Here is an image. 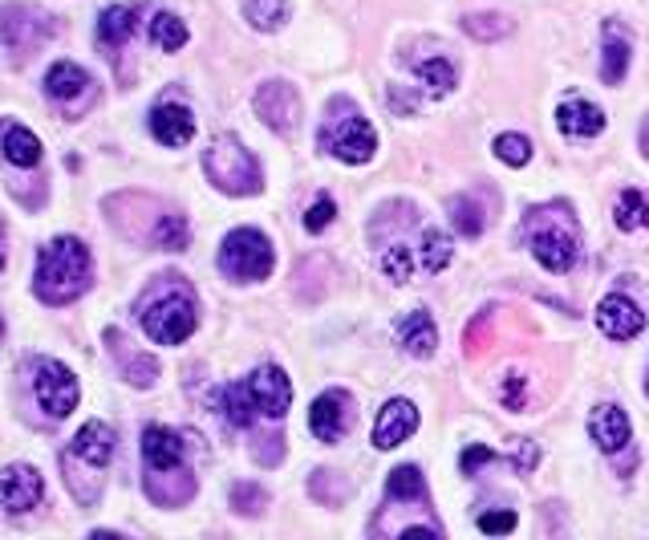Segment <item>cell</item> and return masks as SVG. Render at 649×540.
<instances>
[{
  "label": "cell",
  "instance_id": "obj_1",
  "mask_svg": "<svg viewBox=\"0 0 649 540\" xmlns=\"http://www.w3.org/2000/svg\"><path fill=\"white\" fill-rule=\"evenodd\" d=\"M183 435L171 427L150 423L143 431V463H146V496L163 508H179L195 496V475L187 468Z\"/></svg>",
  "mask_w": 649,
  "mask_h": 540
},
{
  "label": "cell",
  "instance_id": "obj_2",
  "mask_svg": "<svg viewBox=\"0 0 649 540\" xmlns=\"http://www.w3.org/2000/svg\"><path fill=\"white\" fill-rule=\"evenodd\" d=\"M519 240L528 244L531 257L557 277L581 260V224H577L569 203H536V207H528L524 224H519Z\"/></svg>",
  "mask_w": 649,
  "mask_h": 540
},
{
  "label": "cell",
  "instance_id": "obj_3",
  "mask_svg": "<svg viewBox=\"0 0 649 540\" xmlns=\"http://www.w3.org/2000/svg\"><path fill=\"white\" fill-rule=\"evenodd\" d=\"M138 322H143L146 338L159 341V346L187 341L199 325V305L191 284L183 277H159L150 284V293L138 301Z\"/></svg>",
  "mask_w": 649,
  "mask_h": 540
},
{
  "label": "cell",
  "instance_id": "obj_4",
  "mask_svg": "<svg viewBox=\"0 0 649 540\" xmlns=\"http://www.w3.org/2000/svg\"><path fill=\"white\" fill-rule=\"evenodd\" d=\"M90 277H93L90 248L78 236H57V240H49L41 248L33 289H37V297L45 305H69V301H78L90 289Z\"/></svg>",
  "mask_w": 649,
  "mask_h": 540
},
{
  "label": "cell",
  "instance_id": "obj_5",
  "mask_svg": "<svg viewBox=\"0 0 649 540\" xmlns=\"http://www.w3.org/2000/svg\"><path fill=\"white\" fill-rule=\"evenodd\" d=\"M110 460H114V431L98 419L86 423V427L74 435V443L61 451V472H66V484H69V492H74V500L78 504L98 500L102 472H107Z\"/></svg>",
  "mask_w": 649,
  "mask_h": 540
},
{
  "label": "cell",
  "instance_id": "obj_6",
  "mask_svg": "<svg viewBox=\"0 0 649 540\" xmlns=\"http://www.w3.org/2000/svg\"><path fill=\"white\" fill-rule=\"evenodd\" d=\"M317 143L325 155H333V159L342 162H366L378 150L373 126L349 98H333L329 106H325V122H321Z\"/></svg>",
  "mask_w": 649,
  "mask_h": 540
},
{
  "label": "cell",
  "instance_id": "obj_7",
  "mask_svg": "<svg viewBox=\"0 0 649 540\" xmlns=\"http://www.w3.org/2000/svg\"><path fill=\"white\" fill-rule=\"evenodd\" d=\"M203 171L212 179L215 188L227 191V195H256L265 188V171L256 155L236 135H220L203 155Z\"/></svg>",
  "mask_w": 649,
  "mask_h": 540
},
{
  "label": "cell",
  "instance_id": "obj_8",
  "mask_svg": "<svg viewBox=\"0 0 649 540\" xmlns=\"http://www.w3.org/2000/svg\"><path fill=\"white\" fill-rule=\"evenodd\" d=\"M220 272L232 277V281H265L272 272V244H268L265 232L256 228H236L220 248Z\"/></svg>",
  "mask_w": 649,
  "mask_h": 540
},
{
  "label": "cell",
  "instance_id": "obj_9",
  "mask_svg": "<svg viewBox=\"0 0 649 540\" xmlns=\"http://www.w3.org/2000/svg\"><path fill=\"white\" fill-rule=\"evenodd\" d=\"M33 394H37V406L49 415V419H66V415L78 410L81 386L61 362L41 358V362L33 365Z\"/></svg>",
  "mask_w": 649,
  "mask_h": 540
},
{
  "label": "cell",
  "instance_id": "obj_10",
  "mask_svg": "<svg viewBox=\"0 0 649 540\" xmlns=\"http://www.w3.org/2000/svg\"><path fill=\"white\" fill-rule=\"evenodd\" d=\"M239 386H244V398H248V406H253L256 419L280 423L284 415H289L292 382H289V374H284L280 365H260V370H253V374L239 382Z\"/></svg>",
  "mask_w": 649,
  "mask_h": 540
},
{
  "label": "cell",
  "instance_id": "obj_11",
  "mask_svg": "<svg viewBox=\"0 0 649 540\" xmlns=\"http://www.w3.org/2000/svg\"><path fill=\"white\" fill-rule=\"evenodd\" d=\"M49 33H54V25L41 9H29V4H4L0 9V41L9 45L13 57L33 54Z\"/></svg>",
  "mask_w": 649,
  "mask_h": 540
},
{
  "label": "cell",
  "instance_id": "obj_12",
  "mask_svg": "<svg viewBox=\"0 0 649 540\" xmlns=\"http://www.w3.org/2000/svg\"><path fill=\"white\" fill-rule=\"evenodd\" d=\"M45 496V480H41L37 468H29V463H13V468H4L0 472V508L9 516H25L33 513Z\"/></svg>",
  "mask_w": 649,
  "mask_h": 540
},
{
  "label": "cell",
  "instance_id": "obj_13",
  "mask_svg": "<svg viewBox=\"0 0 649 540\" xmlns=\"http://www.w3.org/2000/svg\"><path fill=\"white\" fill-rule=\"evenodd\" d=\"M256 114L277 131V135H292L296 119H301V94L292 90L289 81H265L256 90Z\"/></svg>",
  "mask_w": 649,
  "mask_h": 540
},
{
  "label": "cell",
  "instance_id": "obj_14",
  "mask_svg": "<svg viewBox=\"0 0 649 540\" xmlns=\"http://www.w3.org/2000/svg\"><path fill=\"white\" fill-rule=\"evenodd\" d=\"M354 423V398L345 391H325L309 410V431L317 435L321 443H342Z\"/></svg>",
  "mask_w": 649,
  "mask_h": 540
},
{
  "label": "cell",
  "instance_id": "obj_15",
  "mask_svg": "<svg viewBox=\"0 0 649 540\" xmlns=\"http://www.w3.org/2000/svg\"><path fill=\"white\" fill-rule=\"evenodd\" d=\"M596 325H601L605 338L629 341L646 329V313L637 310V301H629L625 293H609V297L596 305Z\"/></svg>",
  "mask_w": 649,
  "mask_h": 540
},
{
  "label": "cell",
  "instance_id": "obj_16",
  "mask_svg": "<svg viewBox=\"0 0 649 540\" xmlns=\"http://www.w3.org/2000/svg\"><path fill=\"white\" fill-rule=\"evenodd\" d=\"M414 431H418V410H414V403L411 398H390L382 406L378 423H373V447L390 451V447L406 443Z\"/></svg>",
  "mask_w": 649,
  "mask_h": 540
},
{
  "label": "cell",
  "instance_id": "obj_17",
  "mask_svg": "<svg viewBox=\"0 0 649 540\" xmlns=\"http://www.w3.org/2000/svg\"><path fill=\"white\" fill-rule=\"evenodd\" d=\"M629 54H634L629 29H625L617 16H609L605 29H601V78H605V86L625 81V74H629Z\"/></svg>",
  "mask_w": 649,
  "mask_h": 540
},
{
  "label": "cell",
  "instance_id": "obj_18",
  "mask_svg": "<svg viewBox=\"0 0 649 540\" xmlns=\"http://www.w3.org/2000/svg\"><path fill=\"white\" fill-rule=\"evenodd\" d=\"M150 135L159 138L163 147H187L195 138V114L179 102H159L150 110Z\"/></svg>",
  "mask_w": 649,
  "mask_h": 540
},
{
  "label": "cell",
  "instance_id": "obj_19",
  "mask_svg": "<svg viewBox=\"0 0 649 540\" xmlns=\"http://www.w3.org/2000/svg\"><path fill=\"white\" fill-rule=\"evenodd\" d=\"M589 435H593V443L601 447L605 455H617V451L629 443V415H625L617 403L596 406L593 415H589Z\"/></svg>",
  "mask_w": 649,
  "mask_h": 540
},
{
  "label": "cell",
  "instance_id": "obj_20",
  "mask_svg": "<svg viewBox=\"0 0 649 540\" xmlns=\"http://www.w3.org/2000/svg\"><path fill=\"white\" fill-rule=\"evenodd\" d=\"M90 74L74 61H54L49 74H45V94L54 98V102H81V98H90Z\"/></svg>",
  "mask_w": 649,
  "mask_h": 540
},
{
  "label": "cell",
  "instance_id": "obj_21",
  "mask_svg": "<svg viewBox=\"0 0 649 540\" xmlns=\"http://www.w3.org/2000/svg\"><path fill=\"white\" fill-rule=\"evenodd\" d=\"M107 341H110V353H114L119 370L126 374V382H134V386H155V379H159V362H155L150 353L126 350V338H122L119 329H107Z\"/></svg>",
  "mask_w": 649,
  "mask_h": 540
},
{
  "label": "cell",
  "instance_id": "obj_22",
  "mask_svg": "<svg viewBox=\"0 0 649 540\" xmlns=\"http://www.w3.org/2000/svg\"><path fill=\"white\" fill-rule=\"evenodd\" d=\"M398 341L406 346V353H414V358H430L438 346V329L435 322H430V313L426 310H411L402 322L394 325Z\"/></svg>",
  "mask_w": 649,
  "mask_h": 540
},
{
  "label": "cell",
  "instance_id": "obj_23",
  "mask_svg": "<svg viewBox=\"0 0 649 540\" xmlns=\"http://www.w3.org/2000/svg\"><path fill=\"white\" fill-rule=\"evenodd\" d=\"M557 122H560V131L572 138H593L605 131V114H601L593 102H584V98L564 102V106L557 110Z\"/></svg>",
  "mask_w": 649,
  "mask_h": 540
},
{
  "label": "cell",
  "instance_id": "obj_24",
  "mask_svg": "<svg viewBox=\"0 0 649 540\" xmlns=\"http://www.w3.org/2000/svg\"><path fill=\"white\" fill-rule=\"evenodd\" d=\"M0 150L13 167H37L41 162V138L25 126H16V122L0 126Z\"/></svg>",
  "mask_w": 649,
  "mask_h": 540
},
{
  "label": "cell",
  "instance_id": "obj_25",
  "mask_svg": "<svg viewBox=\"0 0 649 540\" xmlns=\"http://www.w3.org/2000/svg\"><path fill=\"white\" fill-rule=\"evenodd\" d=\"M134 29H138V9H131V4H114L98 16V41L102 45H122L126 37H134Z\"/></svg>",
  "mask_w": 649,
  "mask_h": 540
},
{
  "label": "cell",
  "instance_id": "obj_26",
  "mask_svg": "<svg viewBox=\"0 0 649 540\" xmlns=\"http://www.w3.org/2000/svg\"><path fill=\"white\" fill-rule=\"evenodd\" d=\"M150 244L163 248V252H183L187 220L179 216V212H159V216H155V232H150Z\"/></svg>",
  "mask_w": 649,
  "mask_h": 540
},
{
  "label": "cell",
  "instance_id": "obj_27",
  "mask_svg": "<svg viewBox=\"0 0 649 540\" xmlns=\"http://www.w3.org/2000/svg\"><path fill=\"white\" fill-rule=\"evenodd\" d=\"M244 16L248 25L260 29V33H272L289 21V0H244Z\"/></svg>",
  "mask_w": 649,
  "mask_h": 540
},
{
  "label": "cell",
  "instance_id": "obj_28",
  "mask_svg": "<svg viewBox=\"0 0 649 540\" xmlns=\"http://www.w3.org/2000/svg\"><path fill=\"white\" fill-rule=\"evenodd\" d=\"M187 37H191V33H187V25L175 13H159L155 21H150V41H155V49H163V54L183 49Z\"/></svg>",
  "mask_w": 649,
  "mask_h": 540
},
{
  "label": "cell",
  "instance_id": "obj_29",
  "mask_svg": "<svg viewBox=\"0 0 649 540\" xmlns=\"http://www.w3.org/2000/svg\"><path fill=\"white\" fill-rule=\"evenodd\" d=\"M617 228L622 232H637L649 228V195H641L637 188H629L617 200Z\"/></svg>",
  "mask_w": 649,
  "mask_h": 540
},
{
  "label": "cell",
  "instance_id": "obj_30",
  "mask_svg": "<svg viewBox=\"0 0 649 540\" xmlns=\"http://www.w3.org/2000/svg\"><path fill=\"white\" fill-rule=\"evenodd\" d=\"M414 74H418V81H423L430 94H451V90H455V66L447 61V57L418 61V66H414Z\"/></svg>",
  "mask_w": 649,
  "mask_h": 540
},
{
  "label": "cell",
  "instance_id": "obj_31",
  "mask_svg": "<svg viewBox=\"0 0 649 540\" xmlns=\"http://www.w3.org/2000/svg\"><path fill=\"white\" fill-rule=\"evenodd\" d=\"M451 224L463 232L467 240H475L479 232H483V207H479L471 195H455L451 200Z\"/></svg>",
  "mask_w": 649,
  "mask_h": 540
},
{
  "label": "cell",
  "instance_id": "obj_32",
  "mask_svg": "<svg viewBox=\"0 0 649 540\" xmlns=\"http://www.w3.org/2000/svg\"><path fill=\"white\" fill-rule=\"evenodd\" d=\"M418 240H423V269L426 272H443L447 265H451V240H447L438 228H426Z\"/></svg>",
  "mask_w": 649,
  "mask_h": 540
},
{
  "label": "cell",
  "instance_id": "obj_33",
  "mask_svg": "<svg viewBox=\"0 0 649 540\" xmlns=\"http://www.w3.org/2000/svg\"><path fill=\"white\" fill-rule=\"evenodd\" d=\"M463 29L479 41H495V37H507V33H512V21L500 13H471V16H463Z\"/></svg>",
  "mask_w": 649,
  "mask_h": 540
},
{
  "label": "cell",
  "instance_id": "obj_34",
  "mask_svg": "<svg viewBox=\"0 0 649 540\" xmlns=\"http://www.w3.org/2000/svg\"><path fill=\"white\" fill-rule=\"evenodd\" d=\"M495 155L507 162V167H524L531 159V143L524 135H500L495 138Z\"/></svg>",
  "mask_w": 649,
  "mask_h": 540
},
{
  "label": "cell",
  "instance_id": "obj_35",
  "mask_svg": "<svg viewBox=\"0 0 649 540\" xmlns=\"http://www.w3.org/2000/svg\"><path fill=\"white\" fill-rule=\"evenodd\" d=\"M382 269H385V277H390V281H411V248H402V244H390V248H385L382 252Z\"/></svg>",
  "mask_w": 649,
  "mask_h": 540
},
{
  "label": "cell",
  "instance_id": "obj_36",
  "mask_svg": "<svg viewBox=\"0 0 649 540\" xmlns=\"http://www.w3.org/2000/svg\"><path fill=\"white\" fill-rule=\"evenodd\" d=\"M232 504H236V513L256 516V513H265L268 508V496L256 484H236L232 487Z\"/></svg>",
  "mask_w": 649,
  "mask_h": 540
},
{
  "label": "cell",
  "instance_id": "obj_37",
  "mask_svg": "<svg viewBox=\"0 0 649 540\" xmlns=\"http://www.w3.org/2000/svg\"><path fill=\"white\" fill-rule=\"evenodd\" d=\"M333 216H337V207H333L329 195H321L313 207H309V216H305V228L309 232H325L333 224Z\"/></svg>",
  "mask_w": 649,
  "mask_h": 540
},
{
  "label": "cell",
  "instance_id": "obj_38",
  "mask_svg": "<svg viewBox=\"0 0 649 540\" xmlns=\"http://www.w3.org/2000/svg\"><path fill=\"white\" fill-rule=\"evenodd\" d=\"M479 528L483 532H516V513H483Z\"/></svg>",
  "mask_w": 649,
  "mask_h": 540
},
{
  "label": "cell",
  "instance_id": "obj_39",
  "mask_svg": "<svg viewBox=\"0 0 649 540\" xmlns=\"http://www.w3.org/2000/svg\"><path fill=\"white\" fill-rule=\"evenodd\" d=\"M519 374H507V386L504 391H500V403L507 406V410H519V406H524V398H519Z\"/></svg>",
  "mask_w": 649,
  "mask_h": 540
},
{
  "label": "cell",
  "instance_id": "obj_40",
  "mask_svg": "<svg viewBox=\"0 0 649 540\" xmlns=\"http://www.w3.org/2000/svg\"><path fill=\"white\" fill-rule=\"evenodd\" d=\"M0 338H4V317H0Z\"/></svg>",
  "mask_w": 649,
  "mask_h": 540
},
{
  "label": "cell",
  "instance_id": "obj_41",
  "mask_svg": "<svg viewBox=\"0 0 649 540\" xmlns=\"http://www.w3.org/2000/svg\"><path fill=\"white\" fill-rule=\"evenodd\" d=\"M646 394H649V386H646Z\"/></svg>",
  "mask_w": 649,
  "mask_h": 540
}]
</instances>
